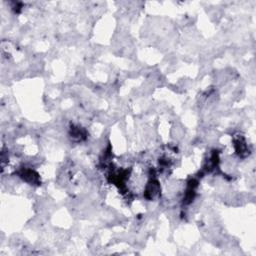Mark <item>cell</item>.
<instances>
[{"label":"cell","mask_w":256,"mask_h":256,"mask_svg":"<svg viewBox=\"0 0 256 256\" xmlns=\"http://www.w3.org/2000/svg\"><path fill=\"white\" fill-rule=\"evenodd\" d=\"M23 178L27 181H31V182H35L37 180V176L35 175L34 176V172L31 171V170H27L24 173H23Z\"/></svg>","instance_id":"6da1fadb"}]
</instances>
